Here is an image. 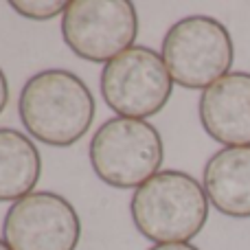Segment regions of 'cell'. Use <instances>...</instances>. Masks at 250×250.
I'll return each instance as SVG.
<instances>
[{"label":"cell","mask_w":250,"mask_h":250,"mask_svg":"<svg viewBox=\"0 0 250 250\" xmlns=\"http://www.w3.org/2000/svg\"><path fill=\"white\" fill-rule=\"evenodd\" d=\"M18 117L35 141L51 147H70L95 121V97L75 73L48 68L22 86Z\"/></svg>","instance_id":"obj_1"},{"label":"cell","mask_w":250,"mask_h":250,"mask_svg":"<svg viewBox=\"0 0 250 250\" xmlns=\"http://www.w3.org/2000/svg\"><path fill=\"white\" fill-rule=\"evenodd\" d=\"M204 187L191 173L167 169L141 185L132 195L129 213L136 230L156 244H189L208 220Z\"/></svg>","instance_id":"obj_2"},{"label":"cell","mask_w":250,"mask_h":250,"mask_svg":"<svg viewBox=\"0 0 250 250\" xmlns=\"http://www.w3.org/2000/svg\"><path fill=\"white\" fill-rule=\"evenodd\" d=\"M92 171L114 189H134L158 173L165 147L158 129L141 119L114 117L92 134L88 147Z\"/></svg>","instance_id":"obj_3"},{"label":"cell","mask_w":250,"mask_h":250,"mask_svg":"<svg viewBox=\"0 0 250 250\" xmlns=\"http://www.w3.org/2000/svg\"><path fill=\"white\" fill-rule=\"evenodd\" d=\"M160 57L173 83L189 90H207L230 73L235 44L220 20L189 16L165 33Z\"/></svg>","instance_id":"obj_4"},{"label":"cell","mask_w":250,"mask_h":250,"mask_svg":"<svg viewBox=\"0 0 250 250\" xmlns=\"http://www.w3.org/2000/svg\"><path fill=\"white\" fill-rule=\"evenodd\" d=\"M99 88L105 105L119 117L145 121L171 99L173 79L156 51L132 46L104 66Z\"/></svg>","instance_id":"obj_5"},{"label":"cell","mask_w":250,"mask_h":250,"mask_svg":"<svg viewBox=\"0 0 250 250\" xmlns=\"http://www.w3.org/2000/svg\"><path fill=\"white\" fill-rule=\"evenodd\" d=\"M138 13L129 0H70L62 16V38L77 57L108 64L134 46Z\"/></svg>","instance_id":"obj_6"},{"label":"cell","mask_w":250,"mask_h":250,"mask_svg":"<svg viewBox=\"0 0 250 250\" xmlns=\"http://www.w3.org/2000/svg\"><path fill=\"white\" fill-rule=\"evenodd\" d=\"M2 239L11 250H75L82 239V222L64 195L33 191L9 207Z\"/></svg>","instance_id":"obj_7"},{"label":"cell","mask_w":250,"mask_h":250,"mask_svg":"<svg viewBox=\"0 0 250 250\" xmlns=\"http://www.w3.org/2000/svg\"><path fill=\"white\" fill-rule=\"evenodd\" d=\"M198 114L215 143L250 147V73L235 70L202 90Z\"/></svg>","instance_id":"obj_8"},{"label":"cell","mask_w":250,"mask_h":250,"mask_svg":"<svg viewBox=\"0 0 250 250\" xmlns=\"http://www.w3.org/2000/svg\"><path fill=\"white\" fill-rule=\"evenodd\" d=\"M202 187L215 211L250 220V147H222L202 171Z\"/></svg>","instance_id":"obj_9"},{"label":"cell","mask_w":250,"mask_h":250,"mask_svg":"<svg viewBox=\"0 0 250 250\" xmlns=\"http://www.w3.org/2000/svg\"><path fill=\"white\" fill-rule=\"evenodd\" d=\"M42 173V158L26 134L0 127V202H18L33 193Z\"/></svg>","instance_id":"obj_10"},{"label":"cell","mask_w":250,"mask_h":250,"mask_svg":"<svg viewBox=\"0 0 250 250\" xmlns=\"http://www.w3.org/2000/svg\"><path fill=\"white\" fill-rule=\"evenodd\" d=\"M9 7L29 20H51L55 16H64L68 2L64 0H11Z\"/></svg>","instance_id":"obj_11"},{"label":"cell","mask_w":250,"mask_h":250,"mask_svg":"<svg viewBox=\"0 0 250 250\" xmlns=\"http://www.w3.org/2000/svg\"><path fill=\"white\" fill-rule=\"evenodd\" d=\"M9 104V83H7V77H4L2 68H0V114L4 112Z\"/></svg>","instance_id":"obj_12"},{"label":"cell","mask_w":250,"mask_h":250,"mask_svg":"<svg viewBox=\"0 0 250 250\" xmlns=\"http://www.w3.org/2000/svg\"><path fill=\"white\" fill-rule=\"evenodd\" d=\"M147 250H200V248L193 246V244H154Z\"/></svg>","instance_id":"obj_13"},{"label":"cell","mask_w":250,"mask_h":250,"mask_svg":"<svg viewBox=\"0 0 250 250\" xmlns=\"http://www.w3.org/2000/svg\"><path fill=\"white\" fill-rule=\"evenodd\" d=\"M0 250H11L7 244H4V239H0Z\"/></svg>","instance_id":"obj_14"}]
</instances>
